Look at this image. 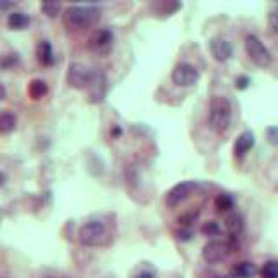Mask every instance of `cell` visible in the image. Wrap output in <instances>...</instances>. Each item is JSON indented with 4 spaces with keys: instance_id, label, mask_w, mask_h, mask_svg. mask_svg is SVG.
<instances>
[{
    "instance_id": "9a60e30c",
    "label": "cell",
    "mask_w": 278,
    "mask_h": 278,
    "mask_svg": "<svg viewBox=\"0 0 278 278\" xmlns=\"http://www.w3.org/2000/svg\"><path fill=\"white\" fill-rule=\"evenodd\" d=\"M7 24H9L11 30H24L30 24V18L24 12H11L9 18H7Z\"/></svg>"
},
{
    "instance_id": "277c9868",
    "label": "cell",
    "mask_w": 278,
    "mask_h": 278,
    "mask_svg": "<svg viewBox=\"0 0 278 278\" xmlns=\"http://www.w3.org/2000/svg\"><path fill=\"white\" fill-rule=\"evenodd\" d=\"M245 50L254 65L261 66V68H268L271 65V54L256 35H248L245 39Z\"/></svg>"
},
{
    "instance_id": "83f0119b",
    "label": "cell",
    "mask_w": 278,
    "mask_h": 278,
    "mask_svg": "<svg viewBox=\"0 0 278 278\" xmlns=\"http://www.w3.org/2000/svg\"><path fill=\"white\" fill-rule=\"evenodd\" d=\"M11 7H14V2H0V9H11Z\"/></svg>"
},
{
    "instance_id": "1f68e13d",
    "label": "cell",
    "mask_w": 278,
    "mask_h": 278,
    "mask_svg": "<svg viewBox=\"0 0 278 278\" xmlns=\"http://www.w3.org/2000/svg\"><path fill=\"white\" fill-rule=\"evenodd\" d=\"M4 181H6V176L0 174V186H2V184H4Z\"/></svg>"
},
{
    "instance_id": "603a6c76",
    "label": "cell",
    "mask_w": 278,
    "mask_h": 278,
    "mask_svg": "<svg viewBox=\"0 0 278 278\" xmlns=\"http://www.w3.org/2000/svg\"><path fill=\"white\" fill-rule=\"evenodd\" d=\"M219 226H217V223H214V221H207L204 225V228H202V233L204 235H207V237H216V235H219Z\"/></svg>"
},
{
    "instance_id": "d4e9b609",
    "label": "cell",
    "mask_w": 278,
    "mask_h": 278,
    "mask_svg": "<svg viewBox=\"0 0 278 278\" xmlns=\"http://www.w3.org/2000/svg\"><path fill=\"white\" fill-rule=\"evenodd\" d=\"M266 136H268V141L271 143V145L278 146V127H269L266 130Z\"/></svg>"
},
{
    "instance_id": "ffe728a7",
    "label": "cell",
    "mask_w": 278,
    "mask_h": 278,
    "mask_svg": "<svg viewBox=\"0 0 278 278\" xmlns=\"http://www.w3.org/2000/svg\"><path fill=\"white\" fill-rule=\"evenodd\" d=\"M261 276L263 278H278V263L276 261H269L261 269Z\"/></svg>"
},
{
    "instance_id": "4316f807",
    "label": "cell",
    "mask_w": 278,
    "mask_h": 278,
    "mask_svg": "<svg viewBox=\"0 0 278 278\" xmlns=\"http://www.w3.org/2000/svg\"><path fill=\"white\" fill-rule=\"evenodd\" d=\"M153 276H155V271H143L139 273L136 278H153Z\"/></svg>"
},
{
    "instance_id": "cb8c5ba5",
    "label": "cell",
    "mask_w": 278,
    "mask_h": 278,
    "mask_svg": "<svg viewBox=\"0 0 278 278\" xmlns=\"http://www.w3.org/2000/svg\"><path fill=\"white\" fill-rule=\"evenodd\" d=\"M268 21H269V28H271V32L278 35V9L269 12Z\"/></svg>"
},
{
    "instance_id": "7c38bea8",
    "label": "cell",
    "mask_w": 278,
    "mask_h": 278,
    "mask_svg": "<svg viewBox=\"0 0 278 278\" xmlns=\"http://www.w3.org/2000/svg\"><path fill=\"white\" fill-rule=\"evenodd\" d=\"M252 146H254V134L247 130V132H242L237 137V141H235V146H233V151H235V155H237V157H243L247 151L252 150Z\"/></svg>"
},
{
    "instance_id": "2e32d148",
    "label": "cell",
    "mask_w": 278,
    "mask_h": 278,
    "mask_svg": "<svg viewBox=\"0 0 278 278\" xmlns=\"http://www.w3.org/2000/svg\"><path fill=\"white\" fill-rule=\"evenodd\" d=\"M47 91H49L47 84H45L44 80H40V78L32 80L30 86H28V94L32 96V99H40V98H44V96L47 94Z\"/></svg>"
},
{
    "instance_id": "484cf974",
    "label": "cell",
    "mask_w": 278,
    "mask_h": 278,
    "mask_svg": "<svg viewBox=\"0 0 278 278\" xmlns=\"http://www.w3.org/2000/svg\"><path fill=\"white\" fill-rule=\"evenodd\" d=\"M248 80L247 77H240V78H237V89H247L248 87Z\"/></svg>"
},
{
    "instance_id": "9c48e42d",
    "label": "cell",
    "mask_w": 278,
    "mask_h": 278,
    "mask_svg": "<svg viewBox=\"0 0 278 278\" xmlns=\"http://www.w3.org/2000/svg\"><path fill=\"white\" fill-rule=\"evenodd\" d=\"M230 252H231L230 243L221 242V240H214V242H209L207 245L204 247L202 256H204V259L207 261V263L216 264V263H221V261H225L226 258H228Z\"/></svg>"
},
{
    "instance_id": "7402d4cb",
    "label": "cell",
    "mask_w": 278,
    "mask_h": 278,
    "mask_svg": "<svg viewBox=\"0 0 278 278\" xmlns=\"http://www.w3.org/2000/svg\"><path fill=\"white\" fill-rule=\"evenodd\" d=\"M197 217H199V210H193V212H186L183 216H179L178 221L181 226H191L197 221Z\"/></svg>"
},
{
    "instance_id": "6da1fadb",
    "label": "cell",
    "mask_w": 278,
    "mask_h": 278,
    "mask_svg": "<svg viewBox=\"0 0 278 278\" xmlns=\"http://www.w3.org/2000/svg\"><path fill=\"white\" fill-rule=\"evenodd\" d=\"M99 19V11L94 7H84V6H71L63 14V23L71 32L86 30L92 26Z\"/></svg>"
},
{
    "instance_id": "4dcf8cb0",
    "label": "cell",
    "mask_w": 278,
    "mask_h": 278,
    "mask_svg": "<svg viewBox=\"0 0 278 278\" xmlns=\"http://www.w3.org/2000/svg\"><path fill=\"white\" fill-rule=\"evenodd\" d=\"M119 134H122L120 129H113V136H119Z\"/></svg>"
},
{
    "instance_id": "d6986e66",
    "label": "cell",
    "mask_w": 278,
    "mask_h": 278,
    "mask_svg": "<svg viewBox=\"0 0 278 278\" xmlns=\"http://www.w3.org/2000/svg\"><path fill=\"white\" fill-rule=\"evenodd\" d=\"M214 205H216L217 212H228V210L233 209L235 202L228 193H219V195L216 197V200H214Z\"/></svg>"
},
{
    "instance_id": "5b68a950",
    "label": "cell",
    "mask_w": 278,
    "mask_h": 278,
    "mask_svg": "<svg viewBox=\"0 0 278 278\" xmlns=\"http://www.w3.org/2000/svg\"><path fill=\"white\" fill-rule=\"evenodd\" d=\"M171 78L178 87H189L199 82L200 75H199V70L193 65H189V63H179V65H176L174 70H172Z\"/></svg>"
},
{
    "instance_id": "8fae6325",
    "label": "cell",
    "mask_w": 278,
    "mask_h": 278,
    "mask_svg": "<svg viewBox=\"0 0 278 278\" xmlns=\"http://www.w3.org/2000/svg\"><path fill=\"white\" fill-rule=\"evenodd\" d=\"M209 50H210V54H212L214 60L219 61V63L228 61L230 58L233 56V47H231L230 42L225 40V39H214V40H210Z\"/></svg>"
},
{
    "instance_id": "44dd1931",
    "label": "cell",
    "mask_w": 278,
    "mask_h": 278,
    "mask_svg": "<svg viewBox=\"0 0 278 278\" xmlns=\"http://www.w3.org/2000/svg\"><path fill=\"white\" fill-rule=\"evenodd\" d=\"M42 11H44V14L49 16V18H56V16L61 12V4H58V2H44V4H42Z\"/></svg>"
},
{
    "instance_id": "52a82bcc",
    "label": "cell",
    "mask_w": 278,
    "mask_h": 278,
    "mask_svg": "<svg viewBox=\"0 0 278 278\" xmlns=\"http://www.w3.org/2000/svg\"><path fill=\"white\" fill-rule=\"evenodd\" d=\"M87 91H89V103L92 104L101 103V101L106 98V75L99 70L92 71Z\"/></svg>"
},
{
    "instance_id": "7a4b0ae2",
    "label": "cell",
    "mask_w": 278,
    "mask_h": 278,
    "mask_svg": "<svg viewBox=\"0 0 278 278\" xmlns=\"http://www.w3.org/2000/svg\"><path fill=\"white\" fill-rule=\"evenodd\" d=\"M231 124V103L223 96H214L209 108V125L216 132H226Z\"/></svg>"
},
{
    "instance_id": "4fadbf2b",
    "label": "cell",
    "mask_w": 278,
    "mask_h": 278,
    "mask_svg": "<svg viewBox=\"0 0 278 278\" xmlns=\"http://www.w3.org/2000/svg\"><path fill=\"white\" fill-rule=\"evenodd\" d=\"M37 60H39L44 66H50L54 63V52H52V45L47 40H42L37 45Z\"/></svg>"
},
{
    "instance_id": "30bf717a",
    "label": "cell",
    "mask_w": 278,
    "mask_h": 278,
    "mask_svg": "<svg viewBox=\"0 0 278 278\" xmlns=\"http://www.w3.org/2000/svg\"><path fill=\"white\" fill-rule=\"evenodd\" d=\"M195 186L197 184L193 183V181H183V183L176 184L174 188L169 189V193H167V197H165L167 205H169V207H176V205H179L181 202H184L189 195H191Z\"/></svg>"
},
{
    "instance_id": "d6a6232c",
    "label": "cell",
    "mask_w": 278,
    "mask_h": 278,
    "mask_svg": "<svg viewBox=\"0 0 278 278\" xmlns=\"http://www.w3.org/2000/svg\"><path fill=\"white\" fill-rule=\"evenodd\" d=\"M216 278H228V276H216Z\"/></svg>"
},
{
    "instance_id": "ac0fdd59",
    "label": "cell",
    "mask_w": 278,
    "mask_h": 278,
    "mask_svg": "<svg viewBox=\"0 0 278 278\" xmlns=\"http://www.w3.org/2000/svg\"><path fill=\"white\" fill-rule=\"evenodd\" d=\"M16 115H12L9 112H2L0 113V134H11L16 129Z\"/></svg>"
},
{
    "instance_id": "f546056e",
    "label": "cell",
    "mask_w": 278,
    "mask_h": 278,
    "mask_svg": "<svg viewBox=\"0 0 278 278\" xmlns=\"http://www.w3.org/2000/svg\"><path fill=\"white\" fill-rule=\"evenodd\" d=\"M6 96H7V92H6V87L0 84V101H4L6 99Z\"/></svg>"
},
{
    "instance_id": "3957f363",
    "label": "cell",
    "mask_w": 278,
    "mask_h": 278,
    "mask_svg": "<svg viewBox=\"0 0 278 278\" xmlns=\"http://www.w3.org/2000/svg\"><path fill=\"white\" fill-rule=\"evenodd\" d=\"M78 240L80 243L87 247H96L106 240V228L99 221H89L78 230Z\"/></svg>"
},
{
    "instance_id": "f1b7e54d",
    "label": "cell",
    "mask_w": 278,
    "mask_h": 278,
    "mask_svg": "<svg viewBox=\"0 0 278 278\" xmlns=\"http://www.w3.org/2000/svg\"><path fill=\"white\" fill-rule=\"evenodd\" d=\"M179 238L181 240H189V238H191V233H189V231H179Z\"/></svg>"
},
{
    "instance_id": "ba28073f",
    "label": "cell",
    "mask_w": 278,
    "mask_h": 278,
    "mask_svg": "<svg viewBox=\"0 0 278 278\" xmlns=\"http://www.w3.org/2000/svg\"><path fill=\"white\" fill-rule=\"evenodd\" d=\"M89 49L96 54H108L113 47V32L108 30V28H103V30H96L91 35L89 39Z\"/></svg>"
},
{
    "instance_id": "5bb4252c",
    "label": "cell",
    "mask_w": 278,
    "mask_h": 278,
    "mask_svg": "<svg viewBox=\"0 0 278 278\" xmlns=\"http://www.w3.org/2000/svg\"><path fill=\"white\" fill-rule=\"evenodd\" d=\"M256 273H258V268L252 263H248V261L238 263L231 268V276L233 278H254Z\"/></svg>"
},
{
    "instance_id": "8992f818",
    "label": "cell",
    "mask_w": 278,
    "mask_h": 278,
    "mask_svg": "<svg viewBox=\"0 0 278 278\" xmlns=\"http://www.w3.org/2000/svg\"><path fill=\"white\" fill-rule=\"evenodd\" d=\"M92 71L82 63H71L66 71V82L71 89H87Z\"/></svg>"
},
{
    "instance_id": "e0dca14e",
    "label": "cell",
    "mask_w": 278,
    "mask_h": 278,
    "mask_svg": "<svg viewBox=\"0 0 278 278\" xmlns=\"http://www.w3.org/2000/svg\"><path fill=\"white\" fill-rule=\"evenodd\" d=\"M226 230H228L231 235H240L243 230V217L240 216L238 212H231L230 216L226 217Z\"/></svg>"
}]
</instances>
